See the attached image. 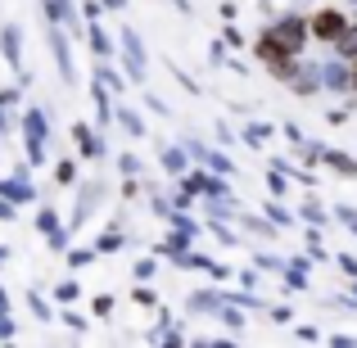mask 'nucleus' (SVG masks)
<instances>
[{
  "label": "nucleus",
  "instance_id": "nucleus-1",
  "mask_svg": "<svg viewBox=\"0 0 357 348\" xmlns=\"http://www.w3.org/2000/svg\"><path fill=\"white\" fill-rule=\"evenodd\" d=\"M317 27H321V36H335V32H340V14H321V18H317Z\"/></svg>",
  "mask_w": 357,
  "mask_h": 348
}]
</instances>
